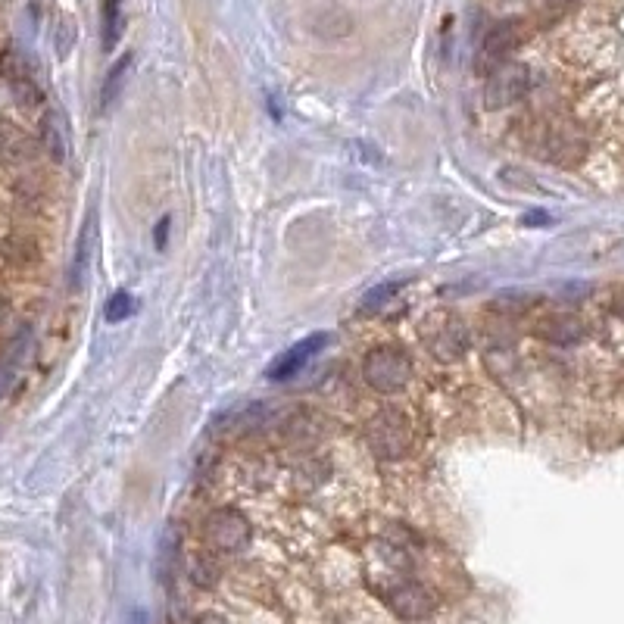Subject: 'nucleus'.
Listing matches in <instances>:
<instances>
[{"label": "nucleus", "instance_id": "f257e3e1", "mask_svg": "<svg viewBox=\"0 0 624 624\" xmlns=\"http://www.w3.org/2000/svg\"><path fill=\"white\" fill-rule=\"evenodd\" d=\"M412 359L397 350V347H381L375 353H369L366 366H362V375H366V384L378 394H397L412 381Z\"/></svg>", "mask_w": 624, "mask_h": 624}, {"label": "nucleus", "instance_id": "f03ea898", "mask_svg": "<svg viewBox=\"0 0 624 624\" xmlns=\"http://www.w3.org/2000/svg\"><path fill=\"white\" fill-rule=\"evenodd\" d=\"M412 422L400 409H384L369 422V444L381 459H403L412 450Z\"/></svg>", "mask_w": 624, "mask_h": 624}, {"label": "nucleus", "instance_id": "7ed1b4c3", "mask_svg": "<svg viewBox=\"0 0 624 624\" xmlns=\"http://www.w3.org/2000/svg\"><path fill=\"white\" fill-rule=\"evenodd\" d=\"M203 540L216 553H238L250 540V525L241 512L219 509L203 522Z\"/></svg>", "mask_w": 624, "mask_h": 624}, {"label": "nucleus", "instance_id": "20e7f679", "mask_svg": "<svg viewBox=\"0 0 624 624\" xmlns=\"http://www.w3.org/2000/svg\"><path fill=\"white\" fill-rule=\"evenodd\" d=\"M384 603L387 609L400 615L403 621H419V618H428L434 612V596L425 584L419 581H406V578H397L384 590Z\"/></svg>", "mask_w": 624, "mask_h": 624}, {"label": "nucleus", "instance_id": "39448f33", "mask_svg": "<svg viewBox=\"0 0 624 624\" xmlns=\"http://www.w3.org/2000/svg\"><path fill=\"white\" fill-rule=\"evenodd\" d=\"M528 69L525 66H506L500 72H493V78L487 82V103L493 110L509 107V103L522 100L528 91Z\"/></svg>", "mask_w": 624, "mask_h": 624}, {"label": "nucleus", "instance_id": "423d86ee", "mask_svg": "<svg viewBox=\"0 0 624 624\" xmlns=\"http://www.w3.org/2000/svg\"><path fill=\"white\" fill-rule=\"evenodd\" d=\"M325 344H328V334H325V331L303 337L300 344H294L291 350H284V353L275 359V366L269 369V381H291V378H294V375L306 366V362L325 347Z\"/></svg>", "mask_w": 624, "mask_h": 624}, {"label": "nucleus", "instance_id": "0eeeda50", "mask_svg": "<svg viewBox=\"0 0 624 624\" xmlns=\"http://www.w3.org/2000/svg\"><path fill=\"white\" fill-rule=\"evenodd\" d=\"M518 38H522V29H518V22H515V19L497 22V25H493V29L487 32V38H484V50H481L484 63H490V66L503 63V60L512 54V50H515Z\"/></svg>", "mask_w": 624, "mask_h": 624}, {"label": "nucleus", "instance_id": "6e6552de", "mask_svg": "<svg viewBox=\"0 0 624 624\" xmlns=\"http://www.w3.org/2000/svg\"><path fill=\"white\" fill-rule=\"evenodd\" d=\"M428 347L434 356H444V359H456L465 347H468V337L462 331V325L456 322H444L437 331L428 334Z\"/></svg>", "mask_w": 624, "mask_h": 624}, {"label": "nucleus", "instance_id": "1a4fd4ad", "mask_svg": "<svg viewBox=\"0 0 624 624\" xmlns=\"http://www.w3.org/2000/svg\"><path fill=\"white\" fill-rule=\"evenodd\" d=\"M543 337L546 341H556V344H571L581 337V322L571 316H556L550 322H543Z\"/></svg>", "mask_w": 624, "mask_h": 624}, {"label": "nucleus", "instance_id": "9d476101", "mask_svg": "<svg viewBox=\"0 0 624 624\" xmlns=\"http://www.w3.org/2000/svg\"><path fill=\"white\" fill-rule=\"evenodd\" d=\"M100 19H103V50H113L119 41V22H122L119 0H100Z\"/></svg>", "mask_w": 624, "mask_h": 624}, {"label": "nucleus", "instance_id": "9b49d317", "mask_svg": "<svg viewBox=\"0 0 624 624\" xmlns=\"http://www.w3.org/2000/svg\"><path fill=\"white\" fill-rule=\"evenodd\" d=\"M128 66H132V54H125V57H122L113 69H110L107 82H103V94H100V103H103V107H110L113 97L119 94V88H122V78H125Z\"/></svg>", "mask_w": 624, "mask_h": 624}, {"label": "nucleus", "instance_id": "f8f14e48", "mask_svg": "<svg viewBox=\"0 0 624 624\" xmlns=\"http://www.w3.org/2000/svg\"><path fill=\"white\" fill-rule=\"evenodd\" d=\"M400 288H403V281H381V284H375V288L366 291V297H362V309H381V306H387L390 300L397 297Z\"/></svg>", "mask_w": 624, "mask_h": 624}, {"label": "nucleus", "instance_id": "ddd939ff", "mask_svg": "<svg viewBox=\"0 0 624 624\" xmlns=\"http://www.w3.org/2000/svg\"><path fill=\"white\" fill-rule=\"evenodd\" d=\"M135 312V300H132V294L128 291H119L113 300H110V306H107V319L110 322H122V319H128Z\"/></svg>", "mask_w": 624, "mask_h": 624}, {"label": "nucleus", "instance_id": "4468645a", "mask_svg": "<svg viewBox=\"0 0 624 624\" xmlns=\"http://www.w3.org/2000/svg\"><path fill=\"white\" fill-rule=\"evenodd\" d=\"M88 234H91V228H85V231H82V241H78V250H75V269H72L75 284L82 281L85 266H88Z\"/></svg>", "mask_w": 624, "mask_h": 624}, {"label": "nucleus", "instance_id": "2eb2a0df", "mask_svg": "<svg viewBox=\"0 0 624 624\" xmlns=\"http://www.w3.org/2000/svg\"><path fill=\"white\" fill-rule=\"evenodd\" d=\"M216 575H219V568L210 562V559H197L194 562V578H197V584H213L216 581Z\"/></svg>", "mask_w": 624, "mask_h": 624}, {"label": "nucleus", "instance_id": "dca6fc26", "mask_svg": "<svg viewBox=\"0 0 624 624\" xmlns=\"http://www.w3.org/2000/svg\"><path fill=\"white\" fill-rule=\"evenodd\" d=\"M166 234H169V219H163L160 225H156V250L166 247Z\"/></svg>", "mask_w": 624, "mask_h": 624}, {"label": "nucleus", "instance_id": "f3484780", "mask_svg": "<svg viewBox=\"0 0 624 624\" xmlns=\"http://www.w3.org/2000/svg\"><path fill=\"white\" fill-rule=\"evenodd\" d=\"M194 624H225V621H222L219 615H200V618H197Z\"/></svg>", "mask_w": 624, "mask_h": 624}]
</instances>
